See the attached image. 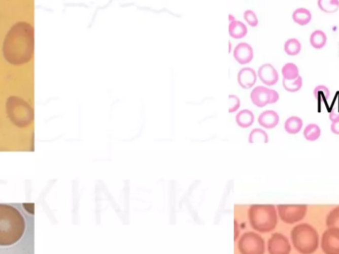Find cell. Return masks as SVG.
<instances>
[{
	"label": "cell",
	"mask_w": 339,
	"mask_h": 254,
	"mask_svg": "<svg viewBox=\"0 0 339 254\" xmlns=\"http://www.w3.org/2000/svg\"><path fill=\"white\" fill-rule=\"evenodd\" d=\"M25 219L17 209L0 204V246L13 245L25 233Z\"/></svg>",
	"instance_id": "obj_1"
},
{
	"label": "cell",
	"mask_w": 339,
	"mask_h": 254,
	"mask_svg": "<svg viewBox=\"0 0 339 254\" xmlns=\"http://www.w3.org/2000/svg\"><path fill=\"white\" fill-rule=\"evenodd\" d=\"M251 228L261 233L273 232L278 225V212L273 205H252L248 210Z\"/></svg>",
	"instance_id": "obj_2"
},
{
	"label": "cell",
	"mask_w": 339,
	"mask_h": 254,
	"mask_svg": "<svg viewBox=\"0 0 339 254\" xmlns=\"http://www.w3.org/2000/svg\"><path fill=\"white\" fill-rule=\"evenodd\" d=\"M293 246L300 254H313L319 246V236L316 229L309 224L296 226L291 232Z\"/></svg>",
	"instance_id": "obj_3"
},
{
	"label": "cell",
	"mask_w": 339,
	"mask_h": 254,
	"mask_svg": "<svg viewBox=\"0 0 339 254\" xmlns=\"http://www.w3.org/2000/svg\"><path fill=\"white\" fill-rule=\"evenodd\" d=\"M240 254H265V241L254 232L242 234L237 243Z\"/></svg>",
	"instance_id": "obj_4"
},
{
	"label": "cell",
	"mask_w": 339,
	"mask_h": 254,
	"mask_svg": "<svg viewBox=\"0 0 339 254\" xmlns=\"http://www.w3.org/2000/svg\"><path fill=\"white\" fill-rule=\"evenodd\" d=\"M278 215L288 225H293L302 220L308 212L307 205H279Z\"/></svg>",
	"instance_id": "obj_5"
},
{
	"label": "cell",
	"mask_w": 339,
	"mask_h": 254,
	"mask_svg": "<svg viewBox=\"0 0 339 254\" xmlns=\"http://www.w3.org/2000/svg\"><path fill=\"white\" fill-rule=\"evenodd\" d=\"M320 246L324 254H339V229L328 228L321 236Z\"/></svg>",
	"instance_id": "obj_6"
},
{
	"label": "cell",
	"mask_w": 339,
	"mask_h": 254,
	"mask_svg": "<svg viewBox=\"0 0 339 254\" xmlns=\"http://www.w3.org/2000/svg\"><path fill=\"white\" fill-rule=\"evenodd\" d=\"M291 249L289 239L282 233H273L268 240L269 254H290Z\"/></svg>",
	"instance_id": "obj_7"
},
{
	"label": "cell",
	"mask_w": 339,
	"mask_h": 254,
	"mask_svg": "<svg viewBox=\"0 0 339 254\" xmlns=\"http://www.w3.org/2000/svg\"><path fill=\"white\" fill-rule=\"evenodd\" d=\"M234 60L240 65L251 63L254 59V50L249 43L241 42L234 47Z\"/></svg>",
	"instance_id": "obj_8"
},
{
	"label": "cell",
	"mask_w": 339,
	"mask_h": 254,
	"mask_svg": "<svg viewBox=\"0 0 339 254\" xmlns=\"http://www.w3.org/2000/svg\"><path fill=\"white\" fill-rule=\"evenodd\" d=\"M258 79L266 85L273 86L279 82V73L272 64H263L257 71Z\"/></svg>",
	"instance_id": "obj_9"
},
{
	"label": "cell",
	"mask_w": 339,
	"mask_h": 254,
	"mask_svg": "<svg viewBox=\"0 0 339 254\" xmlns=\"http://www.w3.org/2000/svg\"><path fill=\"white\" fill-rule=\"evenodd\" d=\"M272 88L266 87L264 85L254 86L250 93V100L252 104L257 107H265L271 105Z\"/></svg>",
	"instance_id": "obj_10"
},
{
	"label": "cell",
	"mask_w": 339,
	"mask_h": 254,
	"mask_svg": "<svg viewBox=\"0 0 339 254\" xmlns=\"http://www.w3.org/2000/svg\"><path fill=\"white\" fill-rule=\"evenodd\" d=\"M257 72L253 68L244 67L237 74V83L243 89L253 88L257 83Z\"/></svg>",
	"instance_id": "obj_11"
},
{
	"label": "cell",
	"mask_w": 339,
	"mask_h": 254,
	"mask_svg": "<svg viewBox=\"0 0 339 254\" xmlns=\"http://www.w3.org/2000/svg\"><path fill=\"white\" fill-rule=\"evenodd\" d=\"M280 122V115L275 110H265L258 116L259 125L265 129H273Z\"/></svg>",
	"instance_id": "obj_12"
},
{
	"label": "cell",
	"mask_w": 339,
	"mask_h": 254,
	"mask_svg": "<svg viewBox=\"0 0 339 254\" xmlns=\"http://www.w3.org/2000/svg\"><path fill=\"white\" fill-rule=\"evenodd\" d=\"M228 33L231 38H233L235 40H240L247 36L248 27L244 22L235 20L229 23Z\"/></svg>",
	"instance_id": "obj_13"
},
{
	"label": "cell",
	"mask_w": 339,
	"mask_h": 254,
	"mask_svg": "<svg viewBox=\"0 0 339 254\" xmlns=\"http://www.w3.org/2000/svg\"><path fill=\"white\" fill-rule=\"evenodd\" d=\"M235 121L237 125L241 128H249L254 123V113L250 109H241L237 111V114L235 116Z\"/></svg>",
	"instance_id": "obj_14"
},
{
	"label": "cell",
	"mask_w": 339,
	"mask_h": 254,
	"mask_svg": "<svg viewBox=\"0 0 339 254\" xmlns=\"http://www.w3.org/2000/svg\"><path fill=\"white\" fill-rule=\"evenodd\" d=\"M292 17H293V21L295 22L297 25L306 26L312 21L313 15H312V12L309 9L300 7V8H297L293 12Z\"/></svg>",
	"instance_id": "obj_15"
},
{
	"label": "cell",
	"mask_w": 339,
	"mask_h": 254,
	"mask_svg": "<svg viewBox=\"0 0 339 254\" xmlns=\"http://www.w3.org/2000/svg\"><path fill=\"white\" fill-rule=\"evenodd\" d=\"M302 126H303V121L298 116H290L285 121V124H284L286 132L291 135L297 134L301 130Z\"/></svg>",
	"instance_id": "obj_16"
},
{
	"label": "cell",
	"mask_w": 339,
	"mask_h": 254,
	"mask_svg": "<svg viewBox=\"0 0 339 254\" xmlns=\"http://www.w3.org/2000/svg\"><path fill=\"white\" fill-rule=\"evenodd\" d=\"M248 142L250 144L255 143H264L267 144L269 142V136L267 132L262 128H254L251 130L248 136Z\"/></svg>",
	"instance_id": "obj_17"
},
{
	"label": "cell",
	"mask_w": 339,
	"mask_h": 254,
	"mask_svg": "<svg viewBox=\"0 0 339 254\" xmlns=\"http://www.w3.org/2000/svg\"><path fill=\"white\" fill-rule=\"evenodd\" d=\"M310 43H311V45L314 49L320 50V49L324 48V46L326 45L327 36L323 31L316 30L312 33V35L310 37Z\"/></svg>",
	"instance_id": "obj_18"
},
{
	"label": "cell",
	"mask_w": 339,
	"mask_h": 254,
	"mask_svg": "<svg viewBox=\"0 0 339 254\" xmlns=\"http://www.w3.org/2000/svg\"><path fill=\"white\" fill-rule=\"evenodd\" d=\"M283 80L293 81L299 77V71L297 65L294 63L285 64L282 68Z\"/></svg>",
	"instance_id": "obj_19"
},
{
	"label": "cell",
	"mask_w": 339,
	"mask_h": 254,
	"mask_svg": "<svg viewBox=\"0 0 339 254\" xmlns=\"http://www.w3.org/2000/svg\"><path fill=\"white\" fill-rule=\"evenodd\" d=\"M284 51L288 56H297L301 51V44L296 38H291L285 42Z\"/></svg>",
	"instance_id": "obj_20"
},
{
	"label": "cell",
	"mask_w": 339,
	"mask_h": 254,
	"mask_svg": "<svg viewBox=\"0 0 339 254\" xmlns=\"http://www.w3.org/2000/svg\"><path fill=\"white\" fill-rule=\"evenodd\" d=\"M321 135V129L316 123H311L304 127L303 136L308 141H317Z\"/></svg>",
	"instance_id": "obj_21"
},
{
	"label": "cell",
	"mask_w": 339,
	"mask_h": 254,
	"mask_svg": "<svg viewBox=\"0 0 339 254\" xmlns=\"http://www.w3.org/2000/svg\"><path fill=\"white\" fill-rule=\"evenodd\" d=\"M318 6L324 13H335L338 11L339 0H318Z\"/></svg>",
	"instance_id": "obj_22"
},
{
	"label": "cell",
	"mask_w": 339,
	"mask_h": 254,
	"mask_svg": "<svg viewBox=\"0 0 339 254\" xmlns=\"http://www.w3.org/2000/svg\"><path fill=\"white\" fill-rule=\"evenodd\" d=\"M314 96L319 104H326L330 97V91L325 85H317L314 89Z\"/></svg>",
	"instance_id": "obj_23"
},
{
	"label": "cell",
	"mask_w": 339,
	"mask_h": 254,
	"mask_svg": "<svg viewBox=\"0 0 339 254\" xmlns=\"http://www.w3.org/2000/svg\"><path fill=\"white\" fill-rule=\"evenodd\" d=\"M283 86L289 92H297L302 87V78L299 76L296 80L293 81L283 80Z\"/></svg>",
	"instance_id": "obj_24"
},
{
	"label": "cell",
	"mask_w": 339,
	"mask_h": 254,
	"mask_svg": "<svg viewBox=\"0 0 339 254\" xmlns=\"http://www.w3.org/2000/svg\"><path fill=\"white\" fill-rule=\"evenodd\" d=\"M326 227L327 228H337L339 229V207L334 208L330 211L326 217Z\"/></svg>",
	"instance_id": "obj_25"
},
{
	"label": "cell",
	"mask_w": 339,
	"mask_h": 254,
	"mask_svg": "<svg viewBox=\"0 0 339 254\" xmlns=\"http://www.w3.org/2000/svg\"><path fill=\"white\" fill-rule=\"evenodd\" d=\"M243 18H244V21L246 22V25H248L252 28L257 27L258 24H259L258 16L252 9L245 10L244 13H243Z\"/></svg>",
	"instance_id": "obj_26"
},
{
	"label": "cell",
	"mask_w": 339,
	"mask_h": 254,
	"mask_svg": "<svg viewBox=\"0 0 339 254\" xmlns=\"http://www.w3.org/2000/svg\"><path fill=\"white\" fill-rule=\"evenodd\" d=\"M241 106V101L239 97L236 94H229L228 96V112L229 113H234L239 111Z\"/></svg>",
	"instance_id": "obj_27"
},
{
	"label": "cell",
	"mask_w": 339,
	"mask_h": 254,
	"mask_svg": "<svg viewBox=\"0 0 339 254\" xmlns=\"http://www.w3.org/2000/svg\"><path fill=\"white\" fill-rule=\"evenodd\" d=\"M330 130H331V132L334 133L335 135H339V119L334 120V121L331 122Z\"/></svg>",
	"instance_id": "obj_28"
},
{
	"label": "cell",
	"mask_w": 339,
	"mask_h": 254,
	"mask_svg": "<svg viewBox=\"0 0 339 254\" xmlns=\"http://www.w3.org/2000/svg\"><path fill=\"white\" fill-rule=\"evenodd\" d=\"M280 100V94L279 92L275 90V89H272V96H271V105H274L276 103H278Z\"/></svg>",
	"instance_id": "obj_29"
},
{
	"label": "cell",
	"mask_w": 339,
	"mask_h": 254,
	"mask_svg": "<svg viewBox=\"0 0 339 254\" xmlns=\"http://www.w3.org/2000/svg\"><path fill=\"white\" fill-rule=\"evenodd\" d=\"M329 119H330L331 122L334 121V120L339 119V112H337L336 110H331V111L329 112Z\"/></svg>",
	"instance_id": "obj_30"
},
{
	"label": "cell",
	"mask_w": 339,
	"mask_h": 254,
	"mask_svg": "<svg viewBox=\"0 0 339 254\" xmlns=\"http://www.w3.org/2000/svg\"><path fill=\"white\" fill-rule=\"evenodd\" d=\"M234 230H235V235H234V239L237 240L238 236H239V228H238V223L235 220L234 221Z\"/></svg>",
	"instance_id": "obj_31"
},
{
	"label": "cell",
	"mask_w": 339,
	"mask_h": 254,
	"mask_svg": "<svg viewBox=\"0 0 339 254\" xmlns=\"http://www.w3.org/2000/svg\"><path fill=\"white\" fill-rule=\"evenodd\" d=\"M233 51V46H232V42L231 41H228V53L231 54Z\"/></svg>",
	"instance_id": "obj_32"
},
{
	"label": "cell",
	"mask_w": 339,
	"mask_h": 254,
	"mask_svg": "<svg viewBox=\"0 0 339 254\" xmlns=\"http://www.w3.org/2000/svg\"><path fill=\"white\" fill-rule=\"evenodd\" d=\"M228 18H229V23H230V22L235 21V20H236L235 16L232 15V14H229V15H228Z\"/></svg>",
	"instance_id": "obj_33"
}]
</instances>
